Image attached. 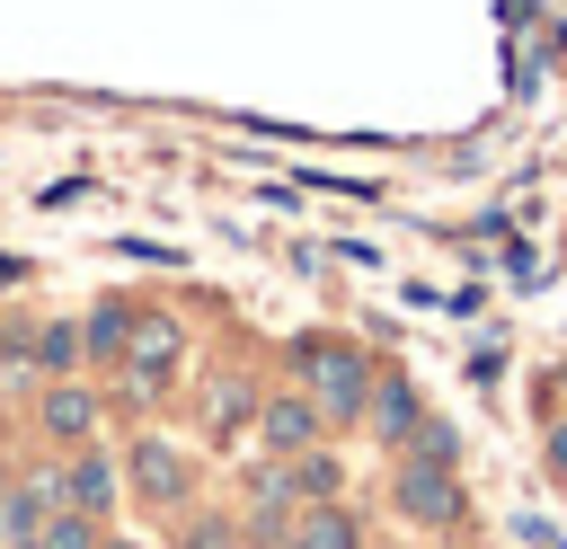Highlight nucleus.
I'll list each match as a JSON object with an SVG mask.
<instances>
[{
  "instance_id": "f8f14e48",
  "label": "nucleus",
  "mask_w": 567,
  "mask_h": 549,
  "mask_svg": "<svg viewBox=\"0 0 567 549\" xmlns=\"http://www.w3.org/2000/svg\"><path fill=\"white\" fill-rule=\"evenodd\" d=\"M80 328L71 319H35V381H80Z\"/></svg>"
},
{
  "instance_id": "f03ea898",
  "label": "nucleus",
  "mask_w": 567,
  "mask_h": 549,
  "mask_svg": "<svg viewBox=\"0 0 567 549\" xmlns=\"http://www.w3.org/2000/svg\"><path fill=\"white\" fill-rule=\"evenodd\" d=\"M124 390L133 398H159V390H177V372H186V328H177V310H151V301H133V336H124Z\"/></svg>"
},
{
  "instance_id": "6e6552de",
  "label": "nucleus",
  "mask_w": 567,
  "mask_h": 549,
  "mask_svg": "<svg viewBox=\"0 0 567 549\" xmlns=\"http://www.w3.org/2000/svg\"><path fill=\"white\" fill-rule=\"evenodd\" d=\"M363 425L390 443V452H408V434L425 425V407H416V390L399 381V372H372V398H363Z\"/></svg>"
},
{
  "instance_id": "20e7f679",
  "label": "nucleus",
  "mask_w": 567,
  "mask_h": 549,
  "mask_svg": "<svg viewBox=\"0 0 567 549\" xmlns=\"http://www.w3.org/2000/svg\"><path fill=\"white\" fill-rule=\"evenodd\" d=\"M124 487H133L151 514H177V505L195 496V460H186L168 434H142V443H124Z\"/></svg>"
},
{
  "instance_id": "dca6fc26",
  "label": "nucleus",
  "mask_w": 567,
  "mask_h": 549,
  "mask_svg": "<svg viewBox=\"0 0 567 549\" xmlns=\"http://www.w3.org/2000/svg\"><path fill=\"white\" fill-rule=\"evenodd\" d=\"M540 460H549V478H558V487H567V416H558V425H549V452H540Z\"/></svg>"
},
{
  "instance_id": "ddd939ff",
  "label": "nucleus",
  "mask_w": 567,
  "mask_h": 549,
  "mask_svg": "<svg viewBox=\"0 0 567 549\" xmlns=\"http://www.w3.org/2000/svg\"><path fill=\"white\" fill-rule=\"evenodd\" d=\"M284 469H292V496H301V505H328V496L346 487V460H337V452H319V443H310V452H292Z\"/></svg>"
},
{
  "instance_id": "7ed1b4c3",
  "label": "nucleus",
  "mask_w": 567,
  "mask_h": 549,
  "mask_svg": "<svg viewBox=\"0 0 567 549\" xmlns=\"http://www.w3.org/2000/svg\"><path fill=\"white\" fill-rule=\"evenodd\" d=\"M390 505H399V522H416V531H461L470 522V496H461V469H434V460H399L390 469Z\"/></svg>"
},
{
  "instance_id": "0eeeda50",
  "label": "nucleus",
  "mask_w": 567,
  "mask_h": 549,
  "mask_svg": "<svg viewBox=\"0 0 567 549\" xmlns=\"http://www.w3.org/2000/svg\"><path fill=\"white\" fill-rule=\"evenodd\" d=\"M115 496H124V469H115V452H106V443H71V452H62V505L106 522V514H115Z\"/></svg>"
},
{
  "instance_id": "f257e3e1",
  "label": "nucleus",
  "mask_w": 567,
  "mask_h": 549,
  "mask_svg": "<svg viewBox=\"0 0 567 549\" xmlns=\"http://www.w3.org/2000/svg\"><path fill=\"white\" fill-rule=\"evenodd\" d=\"M292 372H301V390H310V407H319L328 425H363L372 363H363L346 336H301V345H292Z\"/></svg>"
},
{
  "instance_id": "aec40b11",
  "label": "nucleus",
  "mask_w": 567,
  "mask_h": 549,
  "mask_svg": "<svg viewBox=\"0 0 567 549\" xmlns=\"http://www.w3.org/2000/svg\"><path fill=\"white\" fill-rule=\"evenodd\" d=\"M0 328H9V319H0Z\"/></svg>"
},
{
  "instance_id": "1a4fd4ad",
  "label": "nucleus",
  "mask_w": 567,
  "mask_h": 549,
  "mask_svg": "<svg viewBox=\"0 0 567 549\" xmlns=\"http://www.w3.org/2000/svg\"><path fill=\"white\" fill-rule=\"evenodd\" d=\"M284 549H363V522H354V505L328 496V505H301L292 514V540Z\"/></svg>"
},
{
  "instance_id": "a211bd4d",
  "label": "nucleus",
  "mask_w": 567,
  "mask_h": 549,
  "mask_svg": "<svg viewBox=\"0 0 567 549\" xmlns=\"http://www.w3.org/2000/svg\"><path fill=\"white\" fill-rule=\"evenodd\" d=\"M0 549H44V531H27V540H0Z\"/></svg>"
},
{
  "instance_id": "423d86ee",
  "label": "nucleus",
  "mask_w": 567,
  "mask_h": 549,
  "mask_svg": "<svg viewBox=\"0 0 567 549\" xmlns=\"http://www.w3.org/2000/svg\"><path fill=\"white\" fill-rule=\"evenodd\" d=\"M319 434H328V416L310 407V390H275V398H257V434H248V452L292 460V452H310Z\"/></svg>"
},
{
  "instance_id": "f3484780",
  "label": "nucleus",
  "mask_w": 567,
  "mask_h": 549,
  "mask_svg": "<svg viewBox=\"0 0 567 549\" xmlns=\"http://www.w3.org/2000/svg\"><path fill=\"white\" fill-rule=\"evenodd\" d=\"M97 549H151L142 531H97Z\"/></svg>"
},
{
  "instance_id": "9d476101",
  "label": "nucleus",
  "mask_w": 567,
  "mask_h": 549,
  "mask_svg": "<svg viewBox=\"0 0 567 549\" xmlns=\"http://www.w3.org/2000/svg\"><path fill=\"white\" fill-rule=\"evenodd\" d=\"M204 434H213V443H248V434H257V381H213Z\"/></svg>"
},
{
  "instance_id": "9b49d317",
  "label": "nucleus",
  "mask_w": 567,
  "mask_h": 549,
  "mask_svg": "<svg viewBox=\"0 0 567 549\" xmlns=\"http://www.w3.org/2000/svg\"><path fill=\"white\" fill-rule=\"evenodd\" d=\"M124 336H133V301H97L80 319V354L89 363H124Z\"/></svg>"
},
{
  "instance_id": "6ab92c4d",
  "label": "nucleus",
  "mask_w": 567,
  "mask_h": 549,
  "mask_svg": "<svg viewBox=\"0 0 567 549\" xmlns=\"http://www.w3.org/2000/svg\"><path fill=\"white\" fill-rule=\"evenodd\" d=\"M434 549H452V531H443V540H434Z\"/></svg>"
},
{
  "instance_id": "39448f33",
  "label": "nucleus",
  "mask_w": 567,
  "mask_h": 549,
  "mask_svg": "<svg viewBox=\"0 0 567 549\" xmlns=\"http://www.w3.org/2000/svg\"><path fill=\"white\" fill-rule=\"evenodd\" d=\"M27 416H35V434H44L53 452H71V443H97V425H106V398H97L89 381H35Z\"/></svg>"
},
{
  "instance_id": "2eb2a0df",
  "label": "nucleus",
  "mask_w": 567,
  "mask_h": 549,
  "mask_svg": "<svg viewBox=\"0 0 567 549\" xmlns=\"http://www.w3.org/2000/svg\"><path fill=\"white\" fill-rule=\"evenodd\" d=\"M97 531H106L97 514H71V505L44 514V549H97Z\"/></svg>"
},
{
  "instance_id": "4468645a",
  "label": "nucleus",
  "mask_w": 567,
  "mask_h": 549,
  "mask_svg": "<svg viewBox=\"0 0 567 549\" xmlns=\"http://www.w3.org/2000/svg\"><path fill=\"white\" fill-rule=\"evenodd\" d=\"M177 549H248V531H239V514H195L177 531Z\"/></svg>"
}]
</instances>
